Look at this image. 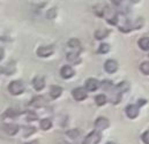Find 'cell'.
<instances>
[{
	"label": "cell",
	"instance_id": "6da1fadb",
	"mask_svg": "<svg viewBox=\"0 0 149 144\" xmlns=\"http://www.w3.org/2000/svg\"><path fill=\"white\" fill-rule=\"evenodd\" d=\"M8 91L13 95V96H19V95H22L24 92V84L22 81H12L9 84H8Z\"/></svg>",
	"mask_w": 149,
	"mask_h": 144
},
{
	"label": "cell",
	"instance_id": "7a4b0ae2",
	"mask_svg": "<svg viewBox=\"0 0 149 144\" xmlns=\"http://www.w3.org/2000/svg\"><path fill=\"white\" fill-rule=\"evenodd\" d=\"M102 140V135L98 130H94L91 132L88 136H86V138L83 140L82 144H98Z\"/></svg>",
	"mask_w": 149,
	"mask_h": 144
},
{
	"label": "cell",
	"instance_id": "3957f363",
	"mask_svg": "<svg viewBox=\"0 0 149 144\" xmlns=\"http://www.w3.org/2000/svg\"><path fill=\"white\" fill-rule=\"evenodd\" d=\"M28 105L30 107H34V108H39V107H43L45 105H47V99H45V97L43 96H36L34 97L29 103Z\"/></svg>",
	"mask_w": 149,
	"mask_h": 144
},
{
	"label": "cell",
	"instance_id": "277c9868",
	"mask_svg": "<svg viewBox=\"0 0 149 144\" xmlns=\"http://www.w3.org/2000/svg\"><path fill=\"white\" fill-rule=\"evenodd\" d=\"M72 96H73V98H74L75 100H77V102H82V100H84V99L87 98L88 93H87L86 88H81V87H79V88L73 89V91H72Z\"/></svg>",
	"mask_w": 149,
	"mask_h": 144
},
{
	"label": "cell",
	"instance_id": "5b68a950",
	"mask_svg": "<svg viewBox=\"0 0 149 144\" xmlns=\"http://www.w3.org/2000/svg\"><path fill=\"white\" fill-rule=\"evenodd\" d=\"M54 52V46L53 45H47V46H40L37 48V55L40 58H47Z\"/></svg>",
	"mask_w": 149,
	"mask_h": 144
},
{
	"label": "cell",
	"instance_id": "8992f818",
	"mask_svg": "<svg viewBox=\"0 0 149 144\" xmlns=\"http://www.w3.org/2000/svg\"><path fill=\"white\" fill-rule=\"evenodd\" d=\"M100 85H101L100 82H98L96 78H93V77L86 80V82H84V88H86V90H88V91H90V92L96 91V90L100 88Z\"/></svg>",
	"mask_w": 149,
	"mask_h": 144
},
{
	"label": "cell",
	"instance_id": "52a82bcc",
	"mask_svg": "<svg viewBox=\"0 0 149 144\" xmlns=\"http://www.w3.org/2000/svg\"><path fill=\"white\" fill-rule=\"evenodd\" d=\"M2 129L6 134L10 135V136H14L19 133L20 130V127L17 125H14V123H3L2 125Z\"/></svg>",
	"mask_w": 149,
	"mask_h": 144
},
{
	"label": "cell",
	"instance_id": "ba28073f",
	"mask_svg": "<svg viewBox=\"0 0 149 144\" xmlns=\"http://www.w3.org/2000/svg\"><path fill=\"white\" fill-rule=\"evenodd\" d=\"M125 112H126V115L130 118V119H135L138 115H139V112H140V106L138 105H128L125 108Z\"/></svg>",
	"mask_w": 149,
	"mask_h": 144
},
{
	"label": "cell",
	"instance_id": "9c48e42d",
	"mask_svg": "<svg viewBox=\"0 0 149 144\" xmlns=\"http://www.w3.org/2000/svg\"><path fill=\"white\" fill-rule=\"evenodd\" d=\"M33 87L36 91H40L45 88V78L42 75H37L33 80Z\"/></svg>",
	"mask_w": 149,
	"mask_h": 144
},
{
	"label": "cell",
	"instance_id": "30bf717a",
	"mask_svg": "<svg viewBox=\"0 0 149 144\" xmlns=\"http://www.w3.org/2000/svg\"><path fill=\"white\" fill-rule=\"evenodd\" d=\"M74 75H75L74 69L71 66H68V65H65V66H63L60 68V76L63 78H65V80H68V78L73 77Z\"/></svg>",
	"mask_w": 149,
	"mask_h": 144
},
{
	"label": "cell",
	"instance_id": "8fae6325",
	"mask_svg": "<svg viewBox=\"0 0 149 144\" xmlns=\"http://www.w3.org/2000/svg\"><path fill=\"white\" fill-rule=\"evenodd\" d=\"M104 69H105V72L108 73V74H113V73H116L117 69H118V62H117L116 60H113V59L107 60L105 64H104Z\"/></svg>",
	"mask_w": 149,
	"mask_h": 144
},
{
	"label": "cell",
	"instance_id": "7c38bea8",
	"mask_svg": "<svg viewBox=\"0 0 149 144\" xmlns=\"http://www.w3.org/2000/svg\"><path fill=\"white\" fill-rule=\"evenodd\" d=\"M110 126V122L107 118H103V116H100L96 121H95V128L97 130H103V129H107L108 127Z\"/></svg>",
	"mask_w": 149,
	"mask_h": 144
},
{
	"label": "cell",
	"instance_id": "4fadbf2b",
	"mask_svg": "<svg viewBox=\"0 0 149 144\" xmlns=\"http://www.w3.org/2000/svg\"><path fill=\"white\" fill-rule=\"evenodd\" d=\"M130 88H131V84L127 82V81H123V82H120V83H118L116 87H114V89H116V91L118 92V93H125V92H127L128 90H130Z\"/></svg>",
	"mask_w": 149,
	"mask_h": 144
},
{
	"label": "cell",
	"instance_id": "5bb4252c",
	"mask_svg": "<svg viewBox=\"0 0 149 144\" xmlns=\"http://www.w3.org/2000/svg\"><path fill=\"white\" fill-rule=\"evenodd\" d=\"M63 93V88L59 85H51L50 87V97L52 99H57Z\"/></svg>",
	"mask_w": 149,
	"mask_h": 144
},
{
	"label": "cell",
	"instance_id": "9a60e30c",
	"mask_svg": "<svg viewBox=\"0 0 149 144\" xmlns=\"http://www.w3.org/2000/svg\"><path fill=\"white\" fill-rule=\"evenodd\" d=\"M66 59L72 62V64H80L81 62V59H80V52H75V51H72V52H68L66 54Z\"/></svg>",
	"mask_w": 149,
	"mask_h": 144
},
{
	"label": "cell",
	"instance_id": "2e32d148",
	"mask_svg": "<svg viewBox=\"0 0 149 144\" xmlns=\"http://www.w3.org/2000/svg\"><path fill=\"white\" fill-rule=\"evenodd\" d=\"M15 62H8L6 66H2L1 67V74H5V75H12L15 73Z\"/></svg>",
	"mask_w": 149,
	"mask_h": 144
},
{
	"label": "cell",
	"instance_id": "e0dca14e",
	"mask_svg": "<svg viewBox=\"0 0 149 144\" xmlns=\"http://www.w3.org/2000/svg\"><path fill=\"white\" fill-rule=\"evenodd\" d=\"M19 114H20V112L16 111L15 108H7V109L3 112L2 118H3V119H15Z\"/></svg>",
	"mask_w": 149,
	"mask_h": 144
},
{
	"label": "cell",
	"instance_id": "ac0fdd59",
	"mask_svg": "<svg viewBox=\"0 0 149 144\" xmlns=\"http://www.w3.org/2000/svg\"><path fill=\"white\" fill-rule=\"evenodd\" d=\"M68 46H70L71 48H73L75 52H80V51L82 50V47H81V42H80L79 39H76V38H72V39L68 40Z\"/></svg>",
	"mask_w": 149,
	"mask_h": 144
},
{
	"label": "cell",
	"instance_id": "d6986e66",
	"mask_svg": "<svg viewBox=\"0 0 149 144\" xmlns=\"http://www.w3.org/2000/svg\"><path fill=\"white\" fill-rule=\"evenodd\" d=\"M138 44H139V47H140L141 50H143V51H148L149 50V37H142V38H140L139 42H138Z\"/></svg>",
	"mask_w": 149,
	"mask_h": 144
},
{
	"label": "cell",
	"instance_id": "ffe728a7",
	"mask_svg": "<svg viewBox=\"0 0 149 144\" xmlns=\"http://www.w3.org/2000/svg\"><path fill=\"white\" fill-rule=\"evenodd\" d=\"M109 34H110V31L108 29H98L95 31V38L101 40V39H104Z\"/></svg>",
	"mask_w": 149,
	"mask_h": 144
},
{
	"label": "cell",
	"instance_id": "44dd1931",
	"mask_svg": "<svg viewBox=\"0 0 149 144\" xmlns=\"http://www.w3.org/2000/svg\"><path fill=\"white\" fill-rule=\"evenodd\" d=\"M107 102H108V97L105 96V95H97L96 97H95V103L97 104V106H103V105H105L107 104Z\"/></svg>",
	"mask_w": 149,
	"mask_h": 144
},
{
	"label": "cell",
	"instance_id": "7402d4cb",
	"mask_svg": "<svg viewBox=\"0 0 149 144\" xmlns=\"http://www.w3.org/2000/svg\"><path fill=\"white\" fill-rule=\"evenodd\" d=\"M52 127V121L50 119H42L40 120V128L43 130H49Z\"/></svg>",
	"mask_w": 149,
	"mask_h": 144
},
{
	"label": "cell",
	"instance_id": "603a6c76",
	"mask_svg": "<svg viewBox=\"0 0 149 144\" xmlns=\"http://www.w3.org/2000/svg\"><path fill=\"white\" fill-rule=\"evenodd\" d=\"M110 51V45L107 44V43H102L97 50V53L98 54H107L108 52Z\"/></svg>",
	"mask_w": 149,
	"mask_h": 144
},
{
	"label": "cell",
	"instance_id": "cb8c5ba5",
	"mask_svg": "<svg viewBox=\"0 0 149 144\" xmlns=\"http://www.w3.org/2000/svg\"><path fill=\"white\" fill-rule=\"evenodd\" d=\"M66 135H67L70 138H72V140H76V138L80 136V130H79V129H71V130H68V132L66 133Z\"/></svg>",
	"mask_w": 149,
	"mask_h": 144
},
{
	"label": "cell",
	"instance_id": "d4e9b609",
	"mask_svg": "<svg viewBox=\"0 0 149 144\" xmlns=\"http://www.w3.org/2000/svg\"><path fill=\"white\" fill-rule=\"evenodd\" d=\"M57 16V7H52L46 12V19L49 20H53Z\"/></svg>",
	"mask_w": 149,
	"mask_h": 144
},
{
	"label": "cell",
	"instance_id": "484cf974",
	"mask_svg": "<svg viewBox=\"0 0 149 144\" xmlns=\"http://www.w3.org/2000/svg\"><path fill=\"white\" fill-rule=\"evenodd\" d=\"M36 132V129L34 127H24L23 128V137H28L31 134H34Z\"/></svg>",
	"mask_w": 149,
	"mask_h": 144
},
{
	"label": "cell",
	"instance_id": "4316f807",
	"mask_svg": "<svg viewBox=\"0 0 149 144\" xmlns=\"http://www.w3.org/2000/svg\"><path fill=\"white\" fill-rule=\"evenodd\" d=\"M37 119H38L37 113H35L34 111H29V112L27 113V120H28V121L33 122V121H36Z\"/></svg>",
	"mask_w": 149,
	"mask_h": 144
},
{
	"label": "cell",
	"instance_id": "83f0119b",
	"mask_svg": "<svg viewBox=\"0 0 149 144\" xmlns=\"http://www.w3.org/2000/svg\"><path fill=\"white\" fill-rule=\"evenodd\" d=\"M140 71L142 72V74H145V75H149V62H147V61L142 62L140 65Z\"/></svg>",
	"mask_w": 149,
	"mask_h": 144
},
{
	"label": "cell",
	"instance_id": "f1b7e54d",
	"mask_svg": "<svg viewBox=\"0 0 149 144\" xmlns=\"http://www.w3.org/2000/svg\"><path fill=\"white\" fill-rule=\"evenodd\" d=\"M141 138H142V141H143L145 144H149V130L145 132V133L141 135Z\"/></svg>",
	"mask_w": 149,
	"mask_h": 144
},
{
	"label": "cell",
	"instance_id": "f546056e",
	"mask_svg": "<svg viewBox=\"0 0 149 144\" xmlns=\"http://www.w3.org/2000/svg\"><path fill=\"white\" fill-rule=\"evenodd\" d=\"M145 104H146V100H145V99H142V100L140 99V100L138 102V106H142V105H145Z\"/></svg>",
	"mask_w": 149,
	"mask_h": 144
},
{
	"label": "cell",
	"instance_id": "4dcf8cb0",
	"mask_svg": "<svg viewBox=\"0 0 149 144\" xmlns=\"http://www.w3.org/2000/svg\"><path fill=\"white\" fill-rule=\"evenodd\" d=\"M0 52H1V55H0V60H2V59H3V55H5V54H3V48H2V47H1Z\"/></svg>",
	"mask_w": 149,
	"mask_h": 144
},
{
	"label": "cell",
	"instance_id": "1f68e13d",
	"mask_svg": "<svg viewBox=\"0 0 149 144\" xmlns=\"http://www.w3.org/2000/svg\"><path fill=\"white\" fill-rule=\"evenodd\" d=\"M27 144H39V141L35 140V141H31V142H29V143H27Z\"/></svg>",
	"mask_w": 149,
	"mask_h": 144
},
{
	"label": "cell",
	"instance_id": "d6a6232c",
	"mask_svg": "<svg viewBox=\"0 0 149 144\" xmlns=\"http://www.w3.org/2000/svg\"><path fill=\"white\" fill-rule=\"evenodd\" d=\"M58 144H70V143H67L66 141H60V142H58Z\"/></svg>",
	"mask_w": 149,
	"mask_h": 144
},
{
	"label": "cell",
	"instance_id": "836d02e7",
	"mask_svg": "<svg viewBox=\"0 0 149 144\" xmlns=\"http://www.w3.org/2000/svg\"><path fill=\"white\" fill-rule=\"evenodd\" d=\"M107 144H116V143H113V142H108Z\"/></svg>",
	"mask_w": 149,
	"mask_h": 144
}]
</instances>
